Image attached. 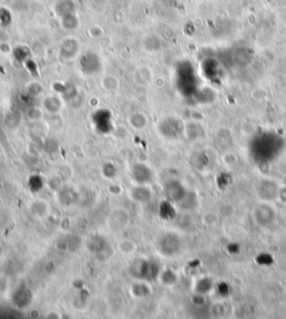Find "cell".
<instances>
[{"label": "cell", "mask_w": 286, "mask_h": 319, "mask_svg": "<svg viewBox=\"0 0 286 319\" xmlns=\"http://www.w3.org/2000/svg\"><path fill=\"white\" fill-rule=\"evenodd\" d=\"M101 85L103 89L107 91H115L119 90L120 81H119L118 77L114 76V75H105V76L102 78Z\"/></svg>", "instance_id": "obj_19"}, {"label": "cell", "mask_w": 286, "mask_h": 319, "mask_svg": "<svg viewBox=\"0 0 286 319\" xmlns=\"http://www.w3.org/2000/svg\"><path fill=\"white\" fill-rule=\"evenodd\" d=\"M79 50V44L76 38L67 37L59 46V54L65 59H73Z\"/></svg>", "instance_id": "obj_10"}, {"label": "cell", "mask_w": 286, "mask_h": 319, "mask_svg": "<svg viewBox=\"0 0 286 319\" xmlns=\"http://www.w3.org/2000/svg\"><path fill=\"white\" fill-rule=\"evenodd\" d=\"M159 130L160 133L164 135L165 137L168 138H176L181 134L184 126H182L181 122L179 119L174 117H168L165 118L164 121L159 125Z\"/></svg>", "instance_id": "obj_6"}, {"label": "cell", "mask_w": 286, "mask_h": 319, "mask_svg": "<svg viewBox=\"0 0 286 319\" xmlns=\"http://www.w3.org/2000/svg\"><path fill=\"white\" fill-rule=\"evenodd\" d=\"M79 239L77 237L74 236H67L62 239L61 241L57 242V247H59L61 249H65V250H71V247L73 246L74 248L77 249V247L79 246Z\"/></svg>", "instance_id": "obj_20"}, {"label": "cell", "mask_w": 286, "mask_h": 319, "mask_svg": "<svg viewBox=\"0 0 286 319\" xmlns=\"http://www.w3.org/2000/svg\"><path fill=\"white\" fill-rule=\"evenodd\" d=\"M109 221H110L111 228L114 230H120L128 225L129 218H128V214H126L124 211L117 210L111 214Z\"/></svg>", "instance_id": "obj_13"}, {"label": "cell", "mask_w": 286, "mask_h": 319, "mask_svg": "<svg viewBox=\"0 0 286 319\" xmlns=\"http://www.w3.org/2000/svg\"><path fill=\"white\" fill-rule=\"evenodd\" d=\"M178 89L186 96H192L198 91V79L191 64L185 63L178 69Z\"/></svg>", "instance_id": "obj_2"}, {"label": "cell", "mask_w": 286, "mask_h": 319, "mask_svg": "<svg viewBox=\"0 0 286 319\" xmlns=\"http://www.w3.org/2000/svg\"><path fill=\"white\" fill-rule=\"evenodd\" d=\"M136 248L137 247L134 245V242L131 240H122L120 243H119V249L125 254L133 253L134 251H136Z\"/></svg>", "instance_id": "obj_25"}, {"label": "cell", "mask_w": 286, "mask_h": 319, "mask_svg": "<svg viewBox=\"0 0 286 319\" xmlns=\"http://www.w3.org/2000/svg\"><path fill=\"white\" fill-rule=\"evenodd\" d=\"M160 211H161V215H162V218H165V219H170V218H172V215L171 214H169V211H173L172 210V206L171 205H170L169 202H164L160 206Z\"/></svg>", "instance_id": "obj_26"}, {"label": "cell", "mask_w": 286, "mask_h": 319, "mask_svg": "<svg viewBox=\"0 0 286 319\" xmlns=\"http://www.w3.org/2000/svg\"><path fill=\"white\" fill-rule=\"evenodd\" d=\"M27 115H28V117L30 119H33V121H36V119H39V118L42 117V111L38 110V109H35V107H33V109H30L28 111V113H27Z\"/></svg>", "instance_id": "obj_28"}, {"label": "cell", "mask_w": 286, "mask_h": 319, "mask_svg": "<svg viewBox=\"0 0 286 319\" xmlns=\"http://www.w3.org/2000/svg\"><path fill=\"white\" fill-rule=\"evenodd\" d=\"M102 174L105 179L112 180V179H114L115 177H117V174H118L117 166H115L113 163H111V162L104 163V164H103V166H102Z\"/></svg>", "instance_id": "obj_22"}, {"label": "cell", "mask_w": 286, "mask_h": 319, "mask_svg": "<svg viewBox=\"0 0 286 319\" xmlns=\"http://www.w3.org/2000/svg\"><path fill=\"white\" fill-rule=\"evenodd\" d=\"M43 184H44L43 179L39 177V175H31L29 178L28 185L33 192H38V191H41Z\"/></svg>", "instance_id": "obj_24"}, {"label": "cell", "mask_w": 286, "mask_h": 319, "mask_svg": "<svg viewBox=\"0 0 286 319\" xmlns=\"http://www.w3.org/2000/svg\"><path fill=\"white\" fill-rule=\"evenodd\" d=\"M58 200L63 205L70 206L73 205L74 203H76L78 200V195L76 191L72 187H62L61 190H58Z\"/></svg>", "instance_id": "obj_12"}, {"label": "cell", "mask_w": 286, "mask_h": 319, "mask_svg": "<svg viewBox=\"0 0 286 319\" xmlns=\"http://www.w3.org/2000/svg\"><path fill=\"white\" fill-rule=\"evenodd\" d=\"M132 294L133 296H136L138 298H143L149 294V287L144 284H142V282H139V284L133 285Z\"/></svg>", "instance_id": "obj_23"}, {"label": "cell", "mask_w": 286, "mask_h": 319, "mask_svg": "<svg viewBox=\"0 0 286 319\" xmlns=\"http://www.w3.org/2000/svg\"><path fill=\"white\" fill-rule=\"evenodd\" d=\"M30 212L35 218H43L47 213V205L44 202H35L30 205Z\"/></svg>", "instance_id": "obj_21"}, {"label": "cell", "mask_w": 286, "mask_h": 319, "mask_svg": "<svg viewBox=\"0 0 286 319\" xmlns=\"http://www.w3.org/2000/svg\"><path fill=\"white\" fill-rule=\"evenodd\" d=\"M131 198L137 202L145 203L151 200L152 193H151L149 187L145 186V184H139L138 186L133 187L132 191H131Z\"/></svg>", "instance_id": "obj_15"}, {"label": "cell", "mask_w": 286, "mask_h": 319, "mask_svg": "<svg viewBox=\"0 0 286 319\" xmlns=\"http://www.w3.org/2000/svg\"><path fill=\"white\" fill-rule=\"evenodd\" d=\"M165 192L170 201L176 203H180L185 199L187 193H188L184 187V185L176 180H171L167 183L165 186Z\"/></svg>", "instance_id": "obj_8"}, {"label": "cell", "mask_w": 286, "mask_h": 319, "mask_svg": "<svg viewBox=\"0 0 286 319\" xmlns=\"http://www.w3.org/2000/svg\"><path fill=\"white\" fill-rule=\"evenodd\" d=\"M107 247L109 246H107V241L105 240V238L101 236H94L87 242V248H89L91 252L95 254L104 253Z\"/></svg>", "instance_id": "obj_16"}, {"label": "cell", "mask_w": 286, "mask_h": 319, "mask_svg": "<svg viewBox=\"0 0 286 319\" xmlns=\"http://www.w3.org/2000/svg\"><path fill=\"white\" fill-rule=\"evenodd\" d=\"M13 300L18 308H26L33 300V293L27 287H21L13 295Z\"/></svg>", "instance_id": "obj_11"}, {"label": "cell", "mask_w": 286, "mask_h": 319, "mask_svg": "<svg viewBox=\"0 0 286 319\" xmlns=\"http://www.w3.org/2000/svg\"><path fill=\"white\" fill-rule=\"evenodd\" d=\"M130 273L134 278L141 280H153L159 274V266L156 262L137 259L130 266Z\"/></svg>", "instance_id": "obj_3"}, {"label": "cell", "mask_w": 286, "mask_h": 319, "mask_svg": "<svg viewBox=\"0 0 286 319\" xmlns=\"http://www.w3.org/2000/svg\"><path fill=\"white\" fill-rule=\"evenodd\" d=\"M43 107L47 113L51 115L58 114L63 107V102L56 95H50L43 101Z\"/></svg>", "instance_id": "obj_14"}, {"label": "cell", "mask_w": 286, "mask_h": 319, "mask_svg": "<svg viewBox=\"0 0 286 319\" xmlns=\"http://www.w3.org/2000/svg\"><path fill=\"white\" fill-rule=\"evenodd\" d=\"M222 64L214 58L206 59L204 65H202V70H204L205 76H207L209 81L213 83H219L222 77Z\"/></svg>", "instance_id": "obj_7"}, {"label": "cell", "mask_w": 286, "mask_h": 319, "mask_svg": "<svg viewBox=\"0 0 286 319\" xmlns=\"http://www.w3.org/2000/svg\"><path fill=\"white\" fill-rule=\"evenodd\" d=\"M28 91H29V93L31 95H35V96H37V95L42 94L43 87H42V85H39V84H37V83H33L28 87Z\"/></svg>", "instance_id": "obj_27"}, {"label": "cell", "mask_w": 286, "mask_h": 319, "mask_svg": "<svg viewBox=\"0 0 286 319\" xmlns=\"http://www.w3.org/2000/svg\"><path fill=\"white\" fill-rule=\"evenodd\" d=\"M148 117L142 112H136L129 117V124L136 130H143L148 125Z\"/></svg>", "instance_id": "obj_18"}, {"label": "cell", "mask_w": 286, "mask_h": 319, "mask_svg": "<svg viewBox=\"0 0 286 319\" xmlns=\"http://www.w3.org/2000/svg\"><path fill=\"white\" fill-rule=\"evenodd\" d=\"M159 250L167 256H172L180 250L181 241L176 233H165L159 240Z\"/></svg>", "instance_id": "obj_4"}, {"label": "cell", "mask_w": 286, "mask_h": 319, "mask_svg": "<svg viewBox=\"0 0 286 319\" xmlns=\"http://www.w3.org/2000/svg\"><path fill=\"white\" fill-rule=\"evenodd\" d=\"M134 82H136L138 85L144 86L148 85L151 82V78H152V74H151V70L149 67L146 66H140L138 67L133 74Z\"/></svg>", "instance_id": "obj_17"}, {"label": "cell", "mask_w": 286, "mask_h": 319, "mask_svg": "<svg viewBox=\"0 0 286 319\" xmlns=\"http://www.w3.org/2000/svg\"><path fill=\"white\" fill-rule=\"evenodd\" d=\"M284 137L275 131H261L250 138L248 151L252 160L257 164L271 163L285 150Z\"/></svg>", "instance_id": "obj_1"}, {"label": "cell", "mask_w": 286, "mask_h": 319, "mask_svg": "<svg viewBox=\"0 0 286 319\" xmlns=\"http://www.w3.org/2000/svg\"><path fill=\"white\" fill-rule=\"evenodd\" d=\"M131 174H132L133 180L136 181L138 184H146L152 181L153 174L148 165L143 164V163H137L134 164L132 170H131Z\"/></svg>", "instance_id": "obj_9"}, {"label": "cell", "mask_w": 286, "mask_h": 319, "mask_svg": "<svg viewBox=\"0 0 286 319\" xmlns=\"http://www.w3.org/2000/svg\"><path fill=\"white\" fill-rule=\"evenodd\" d=\"M79 66H81V69L84 74L94 75L101 70L102 63L96 54L86 53L79 59Z\"/></svg>", "instance_id": "obj_5"}]
</instances>
